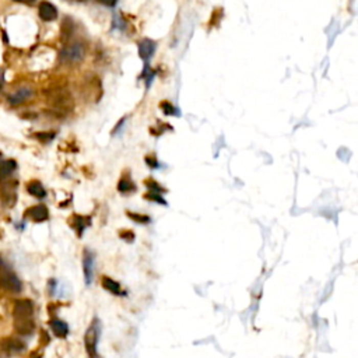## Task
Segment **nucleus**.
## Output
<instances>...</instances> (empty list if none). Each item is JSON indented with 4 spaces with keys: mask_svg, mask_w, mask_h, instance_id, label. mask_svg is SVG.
Masks as SVG:
<instances>
[{
    "mask_svg": "<svg viewBox=\"0 0 358 358\" xmlns=\"http://www.w3.org/2000/svg\"><path fill=\"white\" fill-rule=\"evenodd\" d=\"M27 190H28L30 195L38 197V199H43L47 196V190L41 185V182H38V181H32V182L27 185Z\"/></svg>",
    "mask_w": 358,
    "mask_h": 358,
    "instance_id": "obj_14",
    "label": "nucleus"
},
{
    "mask_svg": "<svg viewBox=\"0 0 358 358\" xmlns=\"http://www.w3.org/2000/svg\"><path fill=\"white\" fill-rule=\"evenodd\" d=\"M35 137H37V139H39L41 142H51L53 137H55V133L53 132H47V133L41 132V133H37V135H35Z\"/></svg>",
    "mask_w": 358,
    "mask_h": 358,
    "instance_id": "obj_24",
    "label": "nucleus"
},
{
    "mask_svg": "<svg viewBox=\"0 0 358 358\" xmlns=\"http://www.w3.org/2000/svg\"><path fill=\"white\" fill-rule=\"evenodd\" d=\"M101 334V322L98 318H94L91 325L87 329L84 337L85 343V350H87V354H88L90 358H100V353H98V340H100Z\"/></svg>",
    "mask_w": 358,
    "mask_h": 358,
    "instance_id": "obj_1",
    "label": "nucleus"
},
{
    "mask_svg": "<svg viewBox=\"0 0 358 358\" xmlns=\"http://www.w3.org/2000/svg\"><path fill=\"white\" fill-rule=\"evenodd\" d=\"M0 288L9 293H20L23 290V284L16 274L9 272L0 276Z\"/></svg>",
    "mask_w": 358,
    "mask_h": 358,
    "instance_id": "obj_3",
    "label": "nucleus"
},
{
    "mask_svg": "<svg viewBox=\"0 0 358 358\" xmlns=\"http://www.w3.org/2000/svg\"><path fill=\"white\" fill-rule=\"evenodd\" d=\"M73 2H85V0H73Z\"/></svg>",
    "mask_w": 358,
    "mask_h": 358,
    "instance_id": "obj_29",
    "label": "nucleus"
},
{
    "mask_svg": "<svg viewBox=\"0 0 358 358\" xmlns=\"http://www.w3.org/2000/svg\"><path fill=\"white\" fill-rule=\"evenodd\" d=\"M17 168V164L14 160H5L0 161V179L9 178Z\"/></svg>",
    "mask_w": 358,
    "mask_h": 358,
    "instance_id": "obj_13",
    "label": "nucleus"
},
{
    "mask_svg": "<svg viewBox=\"0 0 358 358\" xmlns=\"http://www.w3.org/2000/svg\"><path fill=\"white\" fill-rule=\"evenodd\" d=\"M144 185L150 189V192H154V193H160V195H161V193L165 192V189H164L163 186L158 184V182H155L154 179H146V181H144Z\"/></svg>",
    "mask_w": 358,
    "mask_h": 358,
    "instance_id": "obj_20",
    "label": "nucleus"
},
{
    "mask_svg": "<svg viewBox=\"0 0 358 358\" xmlns=\"http://www.w3.org/2000/svg\"><path fill=\"white\" fill-rule=\"evenodd\" d=\"M0 161H2V153H0Z\"/></svg>",
    "mask_w": 358,
    "mask_h": 358,
    "instance_id": "obj_30",
    "label": "nucleus"
},
{
    "mask_svg": "<svg viewBox=\"0 0 358 358\" xmlns=\"http://www.w3.org/2000/svg\"><path fill=\"white\" fill-rule=\"evenodd\" d=\"M144 199H147L150 202H154V203H160V205H167V202L164 200V197L160 193H154V192H148L144 195Z\"/></svg>",
    "mask_w": 358,
    "mask_h": 358,
    "instance_id": "obj_22",
    "label": "nucleus"
},
{
    "mask_svg": "<svg viewBox=\"0 0 358 358\" xmlns=\"http://www.w3.org/2000/svg\"><path fill=\"white\" fill-rule=\"evenodd\" d=\"M38 13H39V17L42 18L43 21H53L58 17L56 7L49 2H41L39 7H38Z\"/></svg>",
    "mask_w": 358,
    "mask_h": 358,
    "instance_id": "obj_7",
    "label": "nucleus"
},
{
    "mask_svg": "<svg viewBox=\"0 0 358 358\" xmlns=\"http://www.w3.org/2000/svg\"><path fill=\"white\" fill-rule=\"evenodd\" d=\"M0 88H2V84H0Z\"/></svg>",
    "mask_w": 358,
    "mask_h": 358,
    "instance_id": "obj_31",
    "label": "nucleus"
},
{
    "mask_svg": "<svg viewBox=\"0 0 358 358\" xmlns=\"http://www.w3.org/2000/svg\"><path fill=\"white\" fill-rule=\"evenodd\" d=\"M85 56V48L81 42L69 43L60 51V60L63 63H80Z\"/></svg>",
    "mask_w": 358,
    "mask_h": 358,
    "instance_id": "obj_2",
    "label": "nucleus"
},
{
    "mask_svg": "<svg viewBox=\"0 0 358 358\" xmlns=\"http://www.w3.org/2000/svg\"><path fill=\"white\" fill-rule=\"evenodd\" d=\"M222 17H224V11H222V9H216V10L211 13V18H210V23H209V27L210 28H213V27H217L218 24H220V21L222 20Z\"/></svg>",
    "mask_w": 358,
    "mask_h": 358,
    "instance_id": "obj_19",
    "label": "nucleus"
},
{
    "mask_svg": "<svg viewBox=\"0 0 358 358\" xmlns=\"http://www.w3.org/2000/svg\"><path fill=\"white\" fill-rule=\"evenodd\" d=\"M119 238L126 241L127 243H132L135 241V232L132 230H121L119 231Z\"/></svg>",
    "mask_w": 358,
    "mask_h": 358,
    "instance_id": "obj_23",
    "label": "nucleus"
},
{
    "mask_svg": "<svg viewBox=\"0 0 358 358\" xmlns=\"http://www.w3.org/2000/svg\"><path fill=\"white\" fill-rule=\"evenodd\" d=\"M144 161L147 163L148 167H151V168H158V160L155 157H153V155H147V157L144 158Z\"/></svg>",
    "mask_w": 358,
    "mask_h": 358,
    "instance_id": "obj_25",
    "label": "nucleus"
},
{
    "mask_svg": "<svg viewBox=\"0 0 358 358\" xmlns=\"http://www.w3.org/2000/svg\"><path fill=\"white\" fill-rule=\"evenodd\" d=\"M127 217L130 218V220H133L135 222H137V224H148V222L151 221L150 220V217L146 216V214H140V213H132V211H126Z\"/></svg>",
    "mask_w": 358,
    "mask_h": 358,
    "instance_id": "obj_18",
    "label": "nucleus"
},
{
    "mask_svg": "<svg viewBox=\"0 0 358 358\" xmlns=\"http://www.w3.org/2000/svg\"><path fill=\"white\" fill-rule=\"evenodd\" d=\"M83 267H84V279L85 284L88 285L93 283V277H94V255L88 249H84V255H83Z\"/></svg>",
    "mask_w": 358,
    "mask_h": 358,
    "instance_id": "obj_5",
    "label": "nucleus"
},
{
    "mask_svg": "<svg viewBox=\"0 0 358 358\" xmlns=\"http://www.w3.org/2000/svg\"><path fill=\"white\" fill-rule=\"evenodd\" d=\"M32 91L28 88H21L18 90L17 93H14V94L9 95V102H10L11 105H20V104H23V102H26L30 97H31Z\"/></svg>",
    "mask_w": 358,
    "mask_h": 358,
    "instance_id": "obj_12",
    "label": "nucleus"
},
{
    "mask_svg": "<svg viewBox=\"0 0 358 358\" xmlns=\"http://www.w3.org/2000/svg\"><path fill=\"white\" fill-rule=\"evenodd\" d=\"M13 314L16 319H31L34 314V304L31 300H18L14 304Z\"/></svg>",
    "mask_w": 358,
    "mask_h": 358,
    "instance_id": "obj_4",
    "label": "nucleus"
},
{
    "mask_svg": "<svg viewBox=\"0 0 358 358\" xmlns=\"http://www.w3.org/2000/svg\"><path fill=\"white\" fill-rule=\"evenodd\" d=\"M160 108L163 109L165 115H178V111L175 109V106L171 102H168V101H161L160 102Z\"/></svg>",
    "mask_w": 358,
    "mask_h": 358,
    "instance_id": "obj_21",
    "label": "nucleus"
},
{
    "mask_svg": "<svg viewBox=\"0 0 358 358\" xmlns=\"http://www.w3.org/2000/svg\"><path fill=\"white\" fill-rule=\"evenodd\" d=\"M26 216L28 218H31L32 221L35 222H42L47 221L49 218V211L43 205H38V206H32L30 207L28 210L26 211Z\"/></svg>",
    "mask_w": 358,
    "mask_h": 358,
    "instance_id": "obj_6",
    "label": "nucleus"
},
{
    "mask_svg": "<svg viewBox=\"0 0 358 358\" xmlns=\"http://www.w3.org/2000/svg\"><path fill=\"white\" fill-rule=\"evenodd\" d=\"M118 190L121 192V193H123V195H127V193H132V192H135L136 190V186H135V184L132 182V179H130V176L129 175H123L121 178V181H119V184H118Z\"/></svg>",
    "mask_w": 358,
    "mask_h": 358,
    "instance_id": "obj_16",
    "label": "nucleus"
},
{
    "mask_svg": "<svg viewBox=\"0 0 358 358\" xmlns=\"http://www.w3.org/2000/svg\"><path fill=\"white\" fill-rule=\"evenodd\" d=\"M155 48H157V43L154 42V41L148 39V38L143 39L142 42L139 43V55H140V58L143 60H148L154 55Z\"/></svg>",
    "mask_w": 358,
    "mask_h": 358,
    "instance_id": "obj_10",
    "label": "nucleus"
},
{
    "mask_svg": "<svg viewBox=\"0 0 358 358\" xmlns=\"http://www.w3.org/2000/svg\"><path fill=\"white\" fill-rule=\"evenodd\" d=\"M74 31V24L73 21H72V18H64L63 23H62V38H63V41H66V39H69V38L72 37V34H73Z\"/></svg>",
    "mask_w": 358,
    "mask_h": 358,
    "instance_id": "obj_17",
    "label": "nucleus"
},
{
    "mask_svg": "<svg viewBox=\"0 0 358 358\" xmlns=\"http://www.w3.org/2000/svg\"><path fill=\"white\" fill-rule=\"evenodd\" d=\"M0 84L3 85V73H2V70H0Z\"/></svg>",
    "mask_w": 358,
    "mask_h": 358,
    "instance_id": "obj_28",
    "label": "nucleus"
},
{
    "mask_svg": "<svg viewBox=\"0 0 358 358\" xmlns=\"http://www.w3.org/2000/svg\"><path fill=\"white\" fill-rule=\"evenodd\" d=\"M98 3H101V5H105L108 6V7H112V6L116 5V2L118 0H97Z\"/></svg>",
    "mask_w": 358,
    "mask_h": 358,
    "instance_id": "obj_26",
    "label": "nucleus"
},
{
    "mask_svg": "<svg viewBox=\"0 0 358 358\" xmlns=\"http://www.w3.org/2000/svg\"><path fill=\"white\" fill-rule=\"evenodd\" d=\"M101 285L102 288L108 293H111L114 295H118V297H122V295H126V293L122 290L121 284L116 281V280L108 277V276H102L101 277Z\"/></svg>",
    "mask_w": 358,
    "mask_h": 358,
    "instance_id": "obj_8",
    "label": "nucleus"
},
{
    "mask_svg": "<svg viewBox=\"0 0 358 358\" xmlns=\"http://www.w3.org/2000/svg\"><path fill=\"white\" fill-rule=\"evenodd\" d=\"M14 2H18V3H26V5H31L35 0H14Z\"/></svg>",
    "mask_w": 358,
    "mask_h": 358,
    "instance_id": "obj_27",
    "label": "nucleus"
},
{
    "mask_svg": "<svg viewBox=\"0 0 358 358\" xmlns=\"http://www.w3.org/2000/svg\"><path fill=\"white\" fill-rule=\"evenodd\" d=\"M49 325H51V329H52V332L55 333L56 337L63 339V337H66L69 334V326L66 322L60 321V319H52V321L49 322Z\"/></svg>",
    "mask_w": 358,
    "mask_h": 358,
    "instance_id": "obj_11",
    "label": "nucleus"
},
{
    "mask_svg": "<svg viewBox=\"0 0 358 358\" xmlns=\"http://www.w3.org/2000/svg\"><path fill=\"white\" fill-rule=\"evenodd\" d=\"M14 327H16L17 333H20V334H30L34 330L35 325H34L32 319H16Z\"/></svg>",
    "mask_w": 358,
    "mask_h": 358,
    "instance_id": "obj_15",
    "label": "nucleus"
},
{
    "mask_svg": "<svg viewBox=\"0 0 358 358\" xmlns=\"http://www.w3.org/2000/svg\"><path fill=\"white\" fill-rule=\"evenodd\" d=\"M90 224H91V218H90V217L73 214L72 218H70V226L73 227L74 230H76V232H77V235H79V237L83 235V232H84V230L90 226Z\"/></svg>",
    "mask_w": 358,
    "mask_h": 358,
    "instance_id": "obj_9",
    "label": "nucleus"
}]
</instances>
